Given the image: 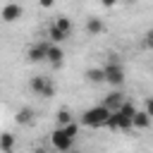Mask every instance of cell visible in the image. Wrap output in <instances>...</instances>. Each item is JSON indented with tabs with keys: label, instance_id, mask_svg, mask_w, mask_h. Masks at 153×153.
<instances>
[{
	"label": "cell",
	"instance_id": "6da1fadb",
	"mask_svg": "<svg viewBox=\"0 0 153 153\" xmlns=\"http://www.w3.org/2000/svg\"><path fill=\"white\" fill-rule=\"evenodd\" d=\"M103 72H105V81H108L112 88H117V86L124 84V69H122L117 55H110V60H108V65L103 67Z\"/></svg>",
	"mask_w": 153,
	"mask_h": 153
},
{
	"label": "cell",
	"instance_id": "7a4b0ae2",
	"mask_svg": "<svg viewBox=\"0 0 153 153\" xmlns=\"http://www.w3.org/2000/svg\"><path fill=\"white\" fill-rule=\"evenodd\" d=\"M108 115H110V110H108L105 105H93V108H88V110L81 115V122H84L86 127H91V129H98V127H105Z\"/></svg>",
	"mask_w": 153,
	"mask_h": 153
},
{
	"label": "cell",
	"instance_id": "3957f363",
	"mask_svg": "<svg viewBox=\"0 0 153 153\" xmlns=\"http://www.w3.org/2000/svg\"><path fill=\"white\" fill-rule=\"evenodd\" d=\"M29 88H31L33 93L43 96V98H53V96H55V84H53L50 79H45V76H31Z\"/></svg>",
	"mask_w": 153,
	"mask_h": 153
},
{
	"label": "cell",
	"instance_id": "277c9868",
	"mask_svg": "<svg viewBox=\"0 0 153 153\" xmlns=\"http://www.w3.org/2000/svg\"><path fill=\"white\" fill-rule=\"evenodd\" d=\"M50 143H53L57 151H62V153H69V151L74 148V139H72V136H67L62 127H57V129L50 134Z\"/></svg>",
	"mask_w": 153,
	"mask_h": 153
},
{
	"label": "cell",
	"instance_id": "5b68a950",
	"mask_svg": "<svg viewBox=\"0 0 153 153\" xmlns=\"http://www.w3.org/2000/svg\"><path fill=\"white\" fill-rule=\"evenodd\" d=\"M22 14H24V7H22L19 2H7V5L0 10V19H2V22H7V24H12V22L22 19Z\"/></svg>",
	"mask_w": 153,
	"mask_h": 153
},
{
	"label": "cell",
	"instance_id": "8992f818",
	"mask_svg": "<svg viewBox=\"0 0 153 153\" xmlns=\"http://www.w3.org/2000/svg\"><path fill=\"white\" fill-rule=\"evenodd\" d=\"M48 45H50V43H31L29 50H26L29 62H43L45 55H48Z\"/></svg>",
	"mask_w": 153,
	"mask_h": 153
},
{
	"label": "cell",
	"instance_id": "52a82bcc",
	"mask_svg": "<svg viewBox=\"0 0 153 153\" xmlns=\"http://www.w3.org/2000/svg\"><path fill=\"white\" fill-rule=\"evenodd\" d=\"M151 127V115L146 110H136L131 117V129H148Z\"/></svg>",
	"mask_w": 153,
	"mask_h": 153
},
{
	"label": "cell",
	"instance_id": "ba28073f",
	"mask_svg": "<svg viewBox=\"0 0 153 153\" xmlns=\"http://www.w3.org/2000/svg\"><path fill=\"white\" fill-rule=\"evenodd\" d=\"M62 57H65L62 48L55 45V43H50V45H48V55H45V60H48L53 67H60V65H62Z\"/></svg>",
	"mask_w": 153,
	"mask_h": 153
},
{
	"label": "cell",
	"instance_id": "9c48e42d",
	"mask_svg": "<svg viewBox=\"0 0 153 153\" xmlns=\"http://www.w3.org/2000/svg\"><path fill=\"white\" fill-rule=\"evenodd\" d=\"M122 103H124L122 93H120V91H112V93H108V96H105V103H103V105H105L110 112H115V110H120V108H122Z\"/></svg>",
	"mask_w": 153,
	"mask_h": 153
},
{
	"label": "cell",
	"instance_id": "30bf717a",
	"mask_svg": "<svg viewBox=\"0 0 153 153\" xmlns=\"http://www.w3.org/2000/svg\"><path fill=\"white\" fill-rule=\"evenodd\" d=\"M14 122H17V124H31V122H33V108H29V105L19 108L17 115H14Z\"/></svg>",
	"mask_w": 153,
	"mask_h": 153
},
{
	"label": "cell",
	"instance_id": "8fae6325",
	"mask_svg": "<svg viewBox=\"0 0 153 153\" xmlns=\"http://www.w3.org/2000/svg\"><path fill=\"white\" fill-rule=\"evenodd\" d=\"M14 134H10V131H0V151L2 153H12L14 151Z\"/></svg>",
	"mask_w": 153,
	"mask_h": 153
},
{
	"label": "cell",
	"instance_id": "7c38bea8",
	"mask_svg": "<svg viewBox=\"0 0 153 153\" xmlns=\"http://www.w3.org/2000/svg\"><path fill=\"white\" fill-rule=\"evenodd\" d=\"M86 81H91V84H103V81H105L103 67H91V69H86Z\"/></svg>",
	"mask_w": 153,
	"mask_h": 153
},
{
	"label": "cell",
	"instance_id": "4fadbf2b",
	"mask_svg": "<svg viewBox=\"0 0 153 153\" xmlns=\"http://www.w3.org/2000/svg\"><path fill=\"white\" fill-rule=\"evenodd\" d=\"M103 22L100 19H96V17H88L86 19V33H91V36H96V33H103Z\"/></svg>",
	"mask_w": 153,
	"mask_h": 153
},
{
	"label": "cell",
	"instance_id": "5bb4252c",
	"mask_svg": "<svg viewBox=\"0 0 153 153\" xmlns=\"http://www.w3.org/2000/svg\"><path fill=\"white\" fill-rule=\"evenodd\" d=\"M48 38H50V43L60 45V43H62V41L67 38V33H65V31H60V29H57L55 24H50V26H48Z\"/></svg>",
	"mask_w": 153,
	"mask_h": 153
},
{
	"label": "cell",
	"instance_id": "9a60e30c",
	"mask_svg": "<svg viewBox=\"0 0 153 153\" xmlns=\"http://www.w3.org/2000/svg\"><path fill=\"white\" fill-rule=\"evenodd\" d=\"M53 24H55V26H57L60 31H65V33L69 36V31H72V22H69V17H67V14H57Z\"/></svg>",
	"mask_w": 153,
	"mask_h": 153
},
{
	"label": "cell",
	"instance_id": "2e32d148",
	"mask_svg": "<svg viewBox=\"0 0 153 153\" xmlns=\"http://www.w3.org/2000/svg\"><path fill=\"white\" fill-rule=\"evenodd\" d=\"M57 127H65V124H69L72 122V112L67 110V108H62V110H57Z\"/></svg>",
	"mask_w": 153,
	"mask_h": 153
},
{
	"label": "cell",
	"instance_id": "e0dca14e",
	"mask_svg": "<svg viewBox=\"0 0 153 153\" xmlns=\"http://www.w3.org/2000/svg\"><path fill=\"white\" fill-rule=\"evenodd\" d=\"M62 129H65V134H67V136H72V139H76V134H79V124H76L74 120H72L69 124H65Z\"/></svg>",
	"mask_w": 153,
	"mask_h": 153
},
{
	"label": "cell",
	"instance_id": "ac0fdd59",
	"mask_svg": "<svg viewBox=\"0 0 153 153\" xmlns=\"http://www.w3.org/2000/svg\"><path fill=\"white\" fill-rule=\"evenodd\" d=\"M141 43H143V48H148V50L153 48V29H148V31L143 33V41H141Z\"/></svg>",
	"mask_w": 153,
	"mask_h": 153
},
{
	"label": "cell",
	"instance_id": "d6986e66",
	"mask_svg": "<svg viewBox=\"0 0 153 153\" xmlns=\"http://www.w3.org/2000/svg\"><path fill=\"white\" fill-rule=\"evenodd\" d=\"M143 110L151 115V120H153V96L151 98H146V103H143Z\"/></svg>",
	"mask_w": 153,
	"mask_h": 153
},
{
	"label": "cell",
	"instance_id": "ffe728a7",
	"mask_svg": "<svg viewBox=\"0 0 153 153\" xmlns=\"http://www.w3.org/2000/svg\"><path fill=\"white\" fill-rule=\"evenodd\" d=\"M100 2H103L105 7H112V5H115V2H120V0H100Z\"/></svg>",
	"mask_w": 153,
	"mask_h": 153
},
{
	"label": "cell",
	"instance_id": "44dd1931",
	"mask_svg": "<svg viewBox=\"0 0 153 153\" xmlns=\"http://www.w3.org/2000/svg\"><path fill=\"white\" fill-rule=\"evenodd\" d=\"M55 0H41V7H53Z\"/></svg>",
	"mask_w": 153,
	"mask_h": 153
},
{
	"label": "cell",
	"instance_id": "7402d4cb",
	"mask_svg": "<svg viewBox=\"0 0 153 153\" xmlns=\"http://www.w3.org/2000/svg\"><path fill=\"white\" fill-rule=\"evenodd\" d=\"M69 153H79V151H74V148H72V151H69Z\"/></svg>",
	"mask_w": 153,
	"mask_h": 153
}]
</instances>
